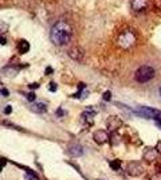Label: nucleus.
I'll return each mask as SVG.
<instances>
[{
	"instance_id": "nucleus-1",
	"label": "nucleus",
	"mask_w": 161,
	"mask_h": 180,
	"mask_svg": "<svg viewBox=\"0 0 161 180\" xmlns=\"http://www.w3.org/2000/svg\"><path fill=\"white\" fill-rule=\"evenodd\" d=\"M73 28L66 20H59L51 27L50 38L55 46H66L70 43Z\"/></svg>"
},
{
	"instance_id": "nucleus-2",
	"label": "nucleus",
	"mask_w": 161,
	"mask_h": 180,
	"mask_svg": "<svg viewBox=\"0 0 161 180\" xmlns=\"http://www.w3.org/2000/svg\"><path fill=\"white\" fill-rule=\"evenodd\" d=\"M116 43L121 50H132L137 43V35L133 30L126 28L118 34Z\"/></svg>"
},
{
	"instance_id": "nucleus-3",
	"label": "nucleus",
	"mask_w": 161,
	"mask_h": 180,
	"mask_svg": "<svg viewBox=\"0 0 161 180\" xmlns=\"http://www.w3.org/2000/svg\"><path fill=\"white\" fill-rule=\"evenodd\" d=\"M155 75H156L155 69H153L152 66L145 65V66H141L137 69V71H136V74H134V78L138 83H145V82L152 81Z\"/></svg>"
},
{
	"instance_id": "nucleus-4",
	"label": "nucleus",
	"mask_w": 161,
	"mask_h": 180,
	"mask_svg": "<svg viewBox=\"0 0 161 180\" xmlns=\"http://www.w3.org/2000/svg\"><path fill=\"white\" fill-rule=\"evenodd\" d=\"M128 173L130 176H141L144 173V167L141 165V163L138 161H132V163L128 164V168H126Z\"/></svg>"
},
{
	"instance_id": "nucleus-5",
	"label": "nucleus",
	"mask_w": 161,
	"mask_h": 180,
	"mask_svg": "<svg viewBox=\"0 0 161 180\" xmlns=\"http://www.w3.org/2000/svg\"><path fill=\"white\" fill-rule=\"evenodd\" d=\"M106 125H108V129L110 132H117L118 129L122 126V120H121L118 116H110L108 118Z\"/></svg>"
},
{
	"instance_id": "nucleus-6",
	"label": "nucleus",
	"mask_w": 161,
	"mask_h": 180,
	"mask_svg": "<svg viewBox=\"0 0 161 180\" xmlns=\"http://www.w3.org/2000/svg\"><path fill=\"white\" fill-rule=\"evenodd\" d=\"M69 57H70L73 61L77 62H82L83 61V57H85V51L82 50V47L79 46H74L69 50Z\"/></svg>"
},
{
	"instance_id": "nucleus-7",
	"label": "nucleus",
	"mask_w": 161,
	"mask_h": 180,
	"mask_svg": "<svg viewBox=\"0 0 161 180\" xmlns=\"http://www.w3.org/2000/svg\"><path fill=\"white\" fill-rule=\"evenodd\" d=\"M134 113L140 117H144V118H153L155 120L157 110H155V109H152V107L141 106V107H138L137 110H134Z\"/></svg>"
},
{
	"instance_id": "nucleus-8",
	"label": "nucleus",
	"mask_w": 161,
	"mask_h": 180,
	"mask_svg": "<svg viewBox=\"0 0 161 180\" xmlns=\"http://www.w3.org/2000/svg\"><path fill=\"white\" fill-rule=\"evenodd\" d=\"M149 6V0H130V7L134 12H144Z\"/></svg>"
},
{
	"instance_id": "nucleus-9",
	"label": "nucleus",
	"mask_w": 161,
	"mask_h": 180,
	"mask_svg": "<svg viewBox=\"0 0 161 180\" xmlns=\"http://www.w3.org/2000/svg\"><path fill=\"white\" fill-rule=\"evenodd\" d=\"M93 140L98 144V145H102V144H106V142L109 141V134L106 131L100 129V131H95L93 133Z\"/></svg>"
},
{
	"instance_id": "nucleus-10",
	"label": "nucleus",
	"mask_w": 161,
	"mask_h": 180,
	"mask_svg": "<svg viewBox=\"0 0 161 180\" xmlns=\"http://www.w3.org/2000/svg\"><path fill=\"white\" fill-rule=\"evenodd\" d=\"M157 153L158 152L156 148H145V151H144V159L147 160V161H149V163H152V161L156 160Z\"/></svg>"
},
{
	"instance_id": "nucleus-11",
	"label": "nucleus",
	"mask_w": 161,
	"mask_h": 180,
	"mask_svg": "<svg viewBox=\"0 0 161 180\" xmlns=\"http://www.w3.org/2000/svg\"><path fill=\"white\" fill-rule=\"evenodd\" d=\"M95 114H97V112L87 109V110H85L82 113V120L86 122V124L93 125V121H94V117H95Z\"/></svg>"
},
{
	"instance_id": "nucleus-12",
	"label": "nucleus",
	"mask_w": 161,
	"mask_h": 180,
	"mask_svg": "<svg viewBox=\"0 0 161 180\" xmlns=\"http://www.w3.org/2000/svg\"><path fill=\"white\" fill-rule=\"evenodd\" d=\"M30 107H31V110L34 112V113L43 114L47 112V106L44 104H42V102H35V104H32Z\"/></svg>"
},
{
	"instance_id": "nucleus-13",
	"label": "nucleus",
	"mask_w": 161,
	"mask_h": 180,
	"mask_svg": "<svg viewBox=\"0 0 161 180\" xmlns=\"http://www.w3.org/2000/svg\"><path fill=\"white\" fill-rule=\"evenodd\" d=\"M69 152H70L71 156H81V155L83 153V148L79 144H73V145L69 148Z\"/></svg>"
},
{
	"instance_id": "nucleus-14",
	"label": "nucleus",
	"mask_w": 161,
	"mask_h": 180,
	"mask_svg": "<svg viewBox=\"0 0 161 180\" xmlns=\"http://www.w3.org/2000/svg\"><path fill=\"white\" fill-rule=\"evenodd\" d=\"M18 50H19V52H20V54H26V52L30 50V43L27 41H19Z\"/></svg>"
},
{
	"instance_id": "nucleus-15",
	"label": "nucleus",
	"mask_w": 161,
	"mask_h": 180,
	"mask_svg": "<svg viewBox=\"0 0 161 180\" xmlns=\"http://www.w3.org/2000/svg\"><path fill=\"white\" fill-rule=\"evenodd\" d=\"M3 125H4V126H9V128H12V129H16V131L23 132V128H20V126H18V125L11 124V121H3Z\"/></svg>"
},
{
	"instance_id": "nucleus-16",
	"label": "nucleus",
	"mask_w": 161,
	"mask_h": 180,
	"mask_svg": "<svg viewBox=\"0 0 161 180\" xmlns=\"http://www.w3.org/2000/svg\"><path fill=\"white\" fill-rule=\"evenodd\" d=\"M73 97H75V98H86V97H87V90H79L78 93L77 94H74Z\"/></svg>"
},
{
	"instance_id": "nucleus-17",
	"label": "nucleus",
	"mask_w": 161,
	"mask_h": 180,
	"mask_svg": "<svg viewBox=\"0 0 161 180\" xmlns=\"http://www.w3.org/2000/svg\"><path fill=\"white\" fill-rule=\"evenodd\" d=\"M110 167H111V169H120L121 168V161L120 160H114V161H110Z\"/></svg>"
},
{
	"instance_id": "nucleus-18",
	"label": "nucleus",
	"mask_w": 161,
	"mask_h": 180,
	"mask_svg": "<svg viewBox=\"0 0 161 180\" xmlns=\"http://www.w3.org/2000/svg\"><path fill=\"white\" fill-rule=\"evenodd\" d=\"M155 122H156V125H157L158 128L161 129V112H160V110H157V113H156Z\"/></svg>"
},
{
	"instance_id": "nucleus-19",
	"label": "nucleus",
	"mask_w": 161,
	"mask_h": 180,
	"mask_svg": "<svg viewBox=\"0 0 161 180\" xmlns=\"http://www.w3.org/2000/svg\"><path fill=\"white\" fill-rule=\"evenodd\" d=\"M8 30V24L6 23V22H3V20H0V35L1 34H4V32Z\"/></svg>"
},
{
	"instance_id": "nucleus-20",
	"label": "nucleus",
	"mask_w": 161,
	"mask_h": 180,
	"mask_svg": "<svg viewBox=\"0 0 161 180\" xmlns=\"http://www.w3.org/2000/svg\"><path fill=\"white\" fill-rule=\"evenodd\" d=\"M27 99H28L30 102L35 101V94H34V93H28V94H27Z\"/></svg>"
},
{
	"instance_id": "nucleus-21",
	"label": "nucleus",
	"mask_w": 161,
	"mask_h": 180,
	"mask_svg": "<svg viewBox=\"0 0 161 180\" xmlns=\"http://www.w3.org/2000/svg\"><path fill=\"white\" fill-rule=\"evenodd\" d=\"M110 98H111L110 91H106V93L103 94V99H105V101H110Z\"/></svg>"
},
{
	"instance_id": "nucleus-22",
	"label": "nucleus",
	"mask_w": 161,
	"mask_h": 180,
	"mask_svg": "<svg viewBox=\"0 0 161 180\" xmlns=\"http://www.w3.org/2000/svg\"><path fill=\"white\" fill-rule=\"evenodd\" d=\"M11 112H12V106H9V105H8V106H7L6 109H4V113H6V114H9Z\"/></svg>"
},
{
	"instance_id": "nucleus-23",
	"label": "nucleus",
	"mask_w": 161,
	"mask_h": 180,
	"mask_svg": "<svg viewBox=\"0 0 161 180\" xmlns=\"http://www.w3.org/2000/svg\"><path fill=\"white\" fill-rule=\"evenodd\" d=\"M63 114H64V112L62 110V109H58V110H56V116H58V117H62Z\"/></svg>"
},
{
	"instance_id": "nucleus-24",
	"label": "nucleus",
	"mask_w": 161,
	"mask_h": 180,
	"mask_svg": "<svg viewBox=\"0 0 161 180\" xmlns=\"http://www.w3.org/2000/svg\"><path fill=\"white\" fill-rule=\"evenodd\" d=\"M7 43V39L4 36H0V44H6Z\"/></svg>"
},
{
	"instance_id": "nucleus-25",
	"label": "nucleus",
	"mask_w": 161,
	"mask_h": 180,
	"mask_svg": "<svg viewBox=\"0 0 161 180\" xmlns=\"http://www.w3.org/2000/svg\"><path fill=\"white\" fill-rule=\"evenodd\" d=\"M4 165H6V160H4V159H0V169L3 168Z\"/></svg>"
},
{
	"instance_id": "nucleus-26",
	"label": "nucleus",
	"mask_w": 161,
	"mask_h": 180,
	"mask_svg": "<svg viewBox=\"0 0 161 180\" xmlns=\"http://www.w3.org/2000/svg\"><path fill=\"white\" fill-rule=\"evenodd\" d=\"M39 87V83H32V85H30V89H38Z\"/></svg>"
},
{
	"instance_id": "nucleus-27",
	"label": "nucleus",
	"mask_w": 161,
	"mask_h": 180,
	"mask_svg": "<svg viewBox=\"0 0 161 180\" xmlns=\"http://www.w3.org/2000/svg\"><path fill=\"white\" fill-rule=\"evenodd\" d=\"M1 94H3V96H8V90H7V89H1Z\"/></svg>"
},
{
	"instance_id": "nucleus-28",
	"label": "nucleus",
	"mask_w": 161,
	"mask_h": 180,
	"mask_svg": "<svg viewBox=\"0 0 161 180\" xmlns=\"http://www.w3.org/2000/svg\"><path fill=\"white\" fill-rule=\"evenodd\" d=\"M53 73V69H51V67H47L46 69V74H51Z\"/></svg>"
},
{
	"instance_id": "nucleus-29",
	"label": "nucleus",
	"mask_w": 161,
	"mask_h": 180,
	"mask_svg": "<svg viewBox=\"0 0 161 180\" xmlns=\"http://www.w3.org/2000/svg\"><path fill=\"white\" fill-rule=\"evenodd\" d=\"M55 83H51V91H55Z\"/></svg>"
},
{
	"instance_id": "nucleus-30",
	"label": "nucleus",
	"mask_w": 161,
	"mask_h": 180,
	"mask_svg": "<svg viewBox=\"0 0 161 180\" xmlns=\"http://www.w3.org/2000/svg\"><path fill=\"white\" fill-rule=\"evenodd\" d=\"M158 93H160V96H161V87H160V90H158Z\"/></svg>"
},
{
	"instance_id": "nucleus-31",
	"label": "nucleus",
	"mask_w": 161,
	"mask_h": 180,
	"mask_svg": "<svg viewBox=\"0 0 161 180\" xmlns=\"http://www.w3.org/2000/svg\"><path fill=\"white\" fill-rule=\"evenodd\" d=\"M160 149H161V142H160Z\"/></svg>"
}]
</instances>
